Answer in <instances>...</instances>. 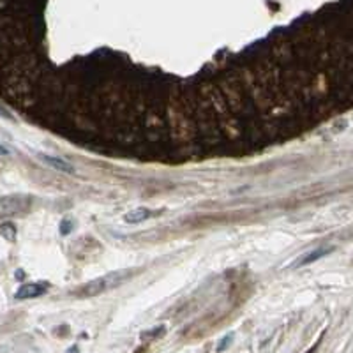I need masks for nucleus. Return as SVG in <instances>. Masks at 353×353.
Here are the masks:
<instances>
[{"label":"nucleus","instance_id":"nucleus-1","mask_svg":"<svg viewBox=\"0 0 353 353\" xmlns=\"http://www.w3.org/2000/svg\"><path fill=\"white\" fill-rule=\"evenodd\" d=\"M131 276H133V270H115V272H108L104 274V276L97 277V279H92V281L85 283L80 288V292H78V295L87 299V297H97L101 295V293L111 292V290L124 285Z\"/></svg>","mask_w":353,"mask_h":353},{"label":"nucleus","instance_id":"nucleus-2","mask_svg":"<svg viewBox=\"0 0 353 353\" xmlns=\"http://www.w3.org/2000/svg\"><path fill=\"white\" fill-rule=\"evenodd\" d=\"M48 292V285L46 283H30V285H23L18 288V292L14 293L16 300H28L41 297Z\"/></svg>","mask_w":353,"mask_h":353},{"label":"nucleus","instance_id":"nucleus-9","mask_svg":"<svg viewBox=\"0 0 353 353\" xmlns=\"http://www.w3.org/2000/svg\"><path fill=\"white\" fill-rule=\"evenodd\" d=\"M0 154H9V150L5 147H0Z\"/></svg>","mask_w":353,"mask_h":353},{"label":"nucleus","instance_id":"nucleus-3","mask_svg":"<svg viewBox=\"0 0 353 353\" xmlns=\"http://www.w3.org/2000/svg\"><path fill=\"white\" fill-rule=\"evenodd\" d=\"M39 159L44 164H48L49 168L60 171V173H67V175L74 173V166H72L71 163H67L65 159H62V157L49 156V154H39Z\"/></svg>","mask_w":353,"mask_h":353},{"label":"nucleus","instance_id":"nucleus-4","mask_svg":"<svg viewBox=\"0 0 353 353\" xmlns=\"http://www.w3.org/2000/svg\"><path fill=\"white\" fill-rule=\"evenodd\" d=\"M332 251H334V247H318V249L311 251V253H308L306 256H302L300 260H297L295 265H293V269H300V267L311 265V263L318 262V260L323 258V256L331 255Z\"/></svg>","mask_w":353,"mask_h":353},{"label":"nucleus","instance_id":"nucleus-8","mask_svg":"<svg viewBox=\"0 0 353 353\" xmlns=\"http://www.w3.org/2000/svg\"><path fill=\"white\" fill-rule=\"evenodd\" d=\"M65 353H80V348H78V346L74 345V346H71V348H69Z\"/></svg>","mask_w":353,"mask_h":353},{"label":"nucleus","instance_id":"nucleus-6","mask_svg":"<svg viewBox=\"0 0 353 353\" xmlns=\"http://www.w3.org/2000/svg\"><path fill=\"white\" fill-rule=\"evenodd\" d=\"M164 332H166V327L161 325V327H154V329H150V331H145L140 334V339L145 343H150V341H156V339L163 338Z\"/></svg>","mask_w":353,"mask_h":353},{"label":"nucleus","instance_id":"nucleus-7","mask_svg":"<svg viewBox=\"0 0 353 353\" xmlns=\"http://www.w3.org/2000/svg\"><path fill=\"white\" fill-rule=\"evenodd\" d=\"M232 341H233V334L224 336V338L219 341V345H217V352H224V350H226L230 345H232Z\"/></svg>","mask_w":353,"mask_h":353},{"label":"nucleus","instance_id":"nucleus-5","mask_svg":"<svg viewBox=\"0 0 353 353\" xmlns=\"http://www.w3.org/2000/svg\"><path fill=\"white\" fill-rule=\"evenodd\" d=\"M152 216H154L152 210H148V209H134V210H131V212L125 214L124 221H125V223H129V224H138V223H143V221L150 219Z\"/></svg>","mask_w":353,"mask_h":353}]
</instances>
